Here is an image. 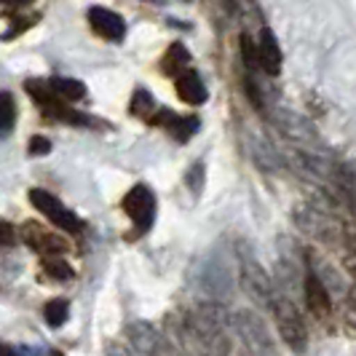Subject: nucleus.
Segmentation results:
<instances>
[{
	"label": "nucleus",
	"mask_w": 356,
	"mask_h": 356,
	"mask_svg": "<svg viewBox=\"0 0 356 356\" xmlns=\"http://www.w3.org/2000/svg\"><path fill=\"white\" fill-rule=\"evenodd\" d=\"M188 335L212 356H228L233 348L231 330L233 316H228V308L220 303H201L185 321Z\"/></svg>",
	"instance_id": "nucleus-1"
},
{
	"label": "nucleus",
	"mask_w": 356,
	"mask_h": 356,
	"mask_svg": "<svg viewBox=\"0 0 356 356\" xmlns=\"http://www.w3.org/2000/svg\"><path fill=\"white\" fill-rule=\"evenodd\" d=\"M233 332H236V338H238L247 356H279L266 321L250 308L233 314Z\"/></svg>",
	"instance_id": "nucleus-2"
},
{
	"label": "nucleus",
	"mask_w": 356,
	"mask_h": 356,
	"mask_svg": "<svg viewBox=\"0 0 356 356\" xmlns=\"http://www.w3.org/2000/svg\"><path fill=\"white\" fill-rule=\"evenodd\" d=\"M270 314H273L279 335L292 348V354H305L308 351V330H305V321L300 316V311H298V305L292 303L289 298L276 295L273 303H270Z\"/></svg>",
	"instance_id": "nucleus-3"
},
{
	"label": "nucleus",
	"mask_w": 356,
	"mask_h": 356,
	"mask_svg": "<svg viewBox=\"0 0 356 356\" xmlns=\"http://www.w3.org/2000/svg\"><path fill=\"white\" fill-rule=\"evenodd\" d=\"M238 282H241V289H244V295L250 298L252 303L260 305V308H270L276 292L270 286L266 268L260 266L252 254H247V252L238 254Z\"/></svg>",
	"instance_id": "nucleus-4"
},
{
	"label": "nucleus",
	"mask_w": 356,
	"mask_h": 356,
	"mask_svg": "<svg viewBox=\"0 0 356 356\" xmlns=\"http://www.w3.org/2000/svg\"><path fill=\"white\" fill-rule=\"evenodd\" d=\"M295 222L303 228L308 236H314L321 244H335L343 241V222H338L330 212H324L319 207H300L295 212Z\"/></svg>",
	"instance_id": "nucleus-5"
},
{
	"label": "nucleus",
	"mask_w": 356,
	"mask_h": 356,
	"mask_svg": "<svg viewBox=\"0 0 356 356\" xmlns=\"http://www.w3.org/2000/svg\"><path fill=\"white\" fill-rule=\"evenodd\" d=\"M30 204H33L40 214H46L56 228H62V231H67V233L83 231L81 217H78L75 212H70V209H67V207H65L56 196H51L49 191H43V188H33V191H30Z\"/></svg>",
	"instance_id": "nucleus-6"
},
{
	"label": "nucleus",
	"mask_w": 356,
	"mask_h": 356,
	"mask_svg": "<svg viewBox=\"0 0 356 356\" xmlns=\"http://www.w3.org/2000/svg\"><path fill=\"white\" fill-rule=\"evenodd\" d=\"M121 207H124V212L131 217V222H134V228H137L140 236L150 231V225H153V220H156V193H153L147 185H143V182L134 185L124 196Z\"/></svg>",
	"instance_id": "nucleus-7"
},
{
	"label": "nucleus",
	"mask_w": 356,
	"mask_h": 356,
	"mask_svg": "<svg viewBox=\"0 0 356 356\" xmlns=\"http://www.w3.org/2000/svg\"><path fill=\"white\" fill-rule=\"evenodd\" d=\"M22 241L43 257H62V254L70 252V241L65 236L49 231V228H43L40 222H33V220L22 225Z\"/></svg>",
	"instance_id": "nucleus-8"
},
{
	"label": "nucleus",
	"mask_w": 356,
	"mask_h": 356,
	"mask_svg": "<svg viewBox=\"0 0 356 356\" xmlns=\"http://www.w3.org/2000/svg\"><path fill=\"white\" fill-rule=\"evenodd\" d=\"M303 292H305V305H308V311L319 321H330V316H332V292L327 289V284L321 282L311 268H308V273H305Z\"/></svg>",
	"instance_id": "nucleus-9"
},
{
	"label": "nucleus",
	"mask_w": 356,
	"mask_h": 356,
	"mask_svg": "<svg viewBox=\"0 0 356 356\" xmlns=\"http://www.w3.org/2000/svg\"><path fill=\"white\" fill-rule=\"evenodd\" d=\"M89 22H91V27H94V33L102 35L105 40H113V43L124 40L126 22L121 14H115V11H110V8H102V6H94L89 11Z\"/></svg>",
	"instance_id": "nucleus-10"
},
{
	"label": "nucleus",
	"mask_w": 356,
	"mask_h": 356,
	"mask_svg": "<svg viewBox=\"0 0 356 356\" xmlns=\"http://www.w3.org/2000/svg\"><path fill=\"white\" fill-rule=\"evenodd\" d=\"M254 46H257V59H260L263 72H266V75H279V72H282V62H284V56H282V49H279L276 35H273L268 27H263Z\"/></svg>",
	"instance_id": "nucleus-11"
},
{
	"label": "nucleus",
	"mask_w": 356,
	"mask_h": 356,
	"mask_svg": "<svg viewBox=\"0 0 356 356\" xmlns=\"http://www.w3.org/2000/svg\"><path fill=\"white\" fill-rule=\"evenodd\" d=\"M273 124L282 129V134L289 137V140H295V143H308V145H316V134H314V129L308 126V121H303L300 115H295V113H276L273 115Z\"/></svg>",
	"instance_id": "nucleus-12"
},
{
	"label": "nucleus",
	"mask_w": 356,
	"mask_h": 356,
	"mask_svg": "<svg viewBox=\"0 0 356 356\" xmlns=\"http://www.w3.org/2000/svg\"><path fill=\"white\" fill-rule=\"evenodd\" d=\"M175 86H177L182 102H188V105H204L207 102V86H204V81L196 70L188 67L185 72H179L175 78Z\"/></svg>",
	"instance_id": "nucleus-13"
},
{
	"label": "nucleus",
	"mask_w": 356,
	"mask_h": 356,
	"mask_svg": "<svg viewBox=\"0 0 356 356\" xmlns=\"http://www.w3.org/2000/svg\"><path fill=\"white\" fill-rule=\"evenodd\" d=\"M188 65H191V54L182 43H172L163 54V59H161V70L166 72L169 78H177L179 72L188 70Z\"/></svg>",
	"instance_id": "nucleus-14"
},
{
	"label": "nucleus",
	"mask_w": 356,
	"mask_h": 356,
	"mask_svg": "<svg viewBox=\"0 0 356 356\" xmlns=\"http://www.w3.org/2000/svg\"><path fill=\"white\" fill-rule=\"evenodd\" d=\"M49 86H51V91L62 99V102H67V105H72V102H81L83 97H86V86L78 81V78H51L49 81Z\"/></svg>",
	"instance_id": "nucleus-15"
},
{
	"label": "nucleus",
	"mask_w": 356,
	"mask_h": 356,
	"mask_svg": "<svg viewBox=\"0 0 356 356\" xmlns=\"http://www.w3.org/2000/svg\"><path fill=\"white\" fill-rule=\"evenodd\" d=\"M67 316H70V303L65 298H54V300H49V303L43 305V319L54 330L62 327L67 321Z\"/></svg>",
	"instance_id": "nucleus-16"
},
{
	"label": "nucleus",
	"mask_w": 356,
	"mask_h": 356,
	"mask_svg": "<svg viewBox=\"0 0 356 356\" xmlns=\"http://www.w3.org/2000/svg\"><path fill=\"white\" fill-rule=\"evenodd\" d=\"M17 124V102L8 91H0V137L11 134Z\"/></svg>",
	"instance_id": "nucleus-17"
},
{
	"label": "nucleus",
	"mask_w": 356,
	"mask_h": 356,
	"mask_svg": "<svg viewBox=\"0 0 356 356\" xmlns=\"http://www.w3.org/2000/svg\"><path fill=\"white\" fill-rule=\"evenodd\" d=\"M129 113H131L134 118H143V121H147V118L156 113V99H153V94H150L147 89L134 91L131 105H129Z\"/></svg>",
	"instance_id": "nucleus-18"
},
{
	"label": "nucleus",
	"mask_w": 356,
	"mask_h": 356,
	"mask_svg": "<svg viewBox=\"0 0 356 356\" xmlns=\"http://www.w3.org/2000/svg\"><path fill=\"white\" fill-rule=\"evenodd\" d=\"M177 143H188L193 134L198 131V118L196 115H188V118H182V115H175V121L169 124L166 129Z\"/></svg>",
	"instance_id": "nucleus-19"
},
{
	"label": "nucleus",
	"mask_w": 356,
	"mask_h": 356,
	"mask_svg": "<svg viewBox=\"0 0 356 356\" xmlns=\"http://www.w3.org/2000/svg\"><path fill=\"white\" fill-rule=\"evenodd\" d=\"M43 270H46L49 279H56V282H70L75 276L70 263H65L62 257H43Z\"/></svg>",
	"instance_id": "nucleus-20"
},
{
	"label": "nucleus",
	"mask_w": 356,
	"mask_h": 356,
	"mask_svg": "<svg viewBox=\"0 0 356 356\" xmlns=\"http://www.w3.org/2000/svg\"><path fill=\"white\" fill-rule=\"evenodd\" d=\"M185 185L191 188L193 196H201V188L207 185V172H204V163H201V161H196V163L185 172Z\"/></svg>",
	"instance_id": "nucleus-21"
},
{
	"label": "nucleus",
	"mask_w": 356,
	"mask_h": 356,
	"mask_svg": "<svg viewBox=\"0 0 356 356\" xmlns=\"http://www.w3.org/2000/svg\"><path fill=\"white\" fill-rule=\"evenodd\" d=\"M147 356H182V354H179V348L172 343V340L166 338V335H159L156 346L150 348V354Z\"/></svg>",
	"instance_id": "nucleus-22"
},
{
	"label": "nucleus",
	"mask_w": 356,
	"mask_h": 356,
	"mask_svg": "<svg viewBox=\"0 0 356 356\" xmlns=\"http://www.w3.org/2000/svg\"><path fill=\"white\" fill-rule=\"evenodd\" d=\"M14 244H17V228L0 220V247H14Z\"/></svg>",
	"instance_id": "nucleus-23"
},
{
	"label": "nucleus",
	"mask_w": 356,
	"mask_h": 356,
	"mask_svg": "<svg viewBox=\"0 0 356 356\" xmlns=\"http://www.w3.org/2000/svg\"><path fill=\"white\" fill-rule=\"evenodd\" d=\"M343 324H346V330H348V335L356 338V305L348 300L346 303V311H343Z\"/></svg>",
	"instance_id": "nucleus-24"
},
{
	"label": "nucleus",
	"mask_w": 356,
	"mask_h": 356,
	"mask_svg": "<svg viewBox=\"0 0 356 356\" xmlns=\"http://www.w3.org/2000/svg\"><path fill=\"white\" fill-rule=\"evenodd\" d=\"M51 153V143L46 137H33L30 140V156H46Z\"/></svg>",
	"instance_id": "nucleus-25"
},
{
	"label": "nucleus",
	"mask_w": 356,
	"mask_h": 356,
	"mask_svg": "<svg viewBox=\"0 0 356 356\" xmlns=\"http://www.w3.org/2000/svg\"><path fill=\"white\" fill-rule=\"evenodd\" d=\"M0 356H19V351L11 343H3V340H0Z\"/></svg>",
	"instance_id": "nucleus-26"
},
{
	"label": "nucleus",
	"mask_w": 356,
	"mask_h": 356,
	"mask_svg": "<svg viewBox=\"0 0 356 356\" xmlns=\"http://www.w3.org/2000/svg\"><path fill=\"white\" fill-rule=\"evenodd\" d=\"M3 6H14V8H22V6H30L33 0H0Z\"/></svg>",
	"instance_id": "nucleus-27"
},
{
	"label": "nucleus",
	"mask_w": 356,
	"mask_h": 356,
	"mask_svg": "<svg viewBox=\"0 0 356 356\" xmlns=\"http://www.w3.org/2000/svg\"><path fill=\"white\" fill-rule=\"evenodd\" d=\"M107 356H131V354L124 351V348H118V346H110V348H107Z\"/></svg>",
	"instance_id": "nucleus-28"
},
{
	"label": "nucleus",
	"mask_w": 356,
	"mask_h": 356,
	"mask_svg": "<svg viewBox=\"0 0 356 356\" xmlns=\"http://www.w3.org/2000/svg\"><path fill=\"white\" fill-rule=\"evenodd\" d=\"M193 356H212V354H207V351L201 348V351H196V354H193Z\"/></svg>",
	"instance_id": "nucleus-29"
},
{
	"label": "nucleus",
	"mask_w": 356,
	"mask_h": 356,
	"mask_svg": "<svg viewBox=\"0 0 356 356\" xmlns=\"http://www.w3.org/2000/svg\"><path fill=\"white\" fill-rule=\"evenodd\" d=\"M51 356H65V354H62V351H54V354Z\"/></svg>",
	"instance_id": "nucleus-30"
}]
</instances>
